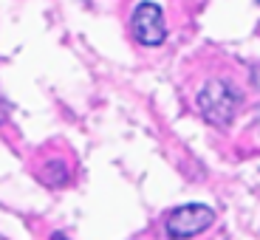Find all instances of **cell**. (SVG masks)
<instances>
[{
	"label": "cell",
	"mask_w": 260,
	"mask_h": 240,
	"mask_svg": "<svg viewBox=\"0 0 260 240\" xmlns=\"http://www.w3.org/2000/svg\"><path fill=\"white\" fill-rule=\"evenodd\" d=\"M241 91L235 88L226 79H209L204 85L195 105H198V113L204 116V122H209L212 127H229L238 116V108H241Z\"/></svg>",
	"instance_id": "6da1fadb"
},
{
	"label": "cell",
	"mask_w": 260,
	"mask_h": 240,
	"mask_svg": "<svg viewBox=\"0 0 260 240\" xmlns=\"http://www.w3.org/2000/svg\"><path fill=\"white\" fill-rule=\"evenodd\" d=\"M215 223V212L204 203H184V207L173 209L164 221V229H167L170 240H189L195 234L207 232Z\"/></svg>",
	"instance_id": "7a4b0ae2"
},
{
	"label": "cell",
	"mask_w": 260,
	"mask_h": 240,
	"mask_svg": "<svg viewBox=\"0 0 260 240\" xmlns=\"http://www.w3.org/2000/svg\"><path fill=\"white\" fill-rule=\"evenodd\" d=\"M130 28H133V37H136L139 46L144 48H158L167 40V26H164V12L158 3L153 0H144L133 9V20H130Z\"/></svg>",
	"instance_id": "3957f363"
},
{
	"label": "cell",
	"mask_w": 260,
	"mask_h": 240,
	"mask_svg": "<svg viewBox=\"0 0 260 240\" xmlns=\"http://www.w3.org/2000/svg\"><path fill=\"white\" fill-rule=\"evenodd\" d=\"M68 164L65 161H48L46 167L40 169V181L46 184V187H65V184H68Z\"/></svg>",
	"instance_id": "277c9868"
},
{
	"label": "cell",
	"mask_w": 260,
	"mask_h": 240,
	"mask_svg": "<svg viewBox=\"0 0 260 240\" xmlns=\"http://www.w3.org/2000/svg\"><path fill=\"white\" fill-rule=\"evenodd\" d=\"M6 116H9V102L3 96H0V124L6 122Z\"/></svg>",
	"instance_id": "5b68a950"
},
{
	"label": "cell",
	"mask_w": 260,
	"mask_h": 240,
	"mask_svg": "<svg viewBox=\"0 0 260 240\" xmlns=\"http://www.w3.org/2000/svg\"><path fill=\"white\" fill-rule=\"evenodd\" d=\"M51 240H71V237H65L62 232H54V234H51Z\"/></svg>",
	"instance_id": "8992f818"
}]
</instances>
